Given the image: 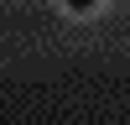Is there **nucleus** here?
<instances>
[{"mask_svg":"<svg viewBox=\"0 0 130 125\" xmlns=\"http://www.w3.org/2000/svg\"><path fill=\"white\" fill-rule=\"evenodd\" d=\"M62 5H68V10H94L99 0H62Z\"/></svg>","mask_w":130,"mask_h":125,"instance_id":"nucleus-1","label":"nucleus"}]
</instances>
